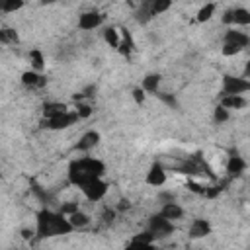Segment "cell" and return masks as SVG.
I'll return each mask as SVG.
<instances>
[{
    "mask_svg": "<svg viewBox=\"0 0 250 250\" xmlns=\"http://www.w3.org/2000/svg\"><path fill=\"white\" fill-rule=\"evenodd\" d=\"M105 172V164L98 158H92V156H84V158H78V160H72L70 166H68V182L72 186H78V188H84L88 182L96 180V178H102Z\"/></svg>",
    "mask_w": 250,
    "mask_h": 250,
    "instance_id": "6da1fadb",
    "label": "cell"
},
{
    "mask_svg": "<svg viewBox=\"0 0 250 250\" xmlns=\"http://www.w3.org/2000/svg\"><path fill=\"white\" fill-rule=\"evenodd\" d=\"M72 230V225L68 223V217H64L61 211L41 209L37 213V236L39 238H51V236H62Z\"/></svg>",
    "mask_w": 250,
    "mask_h": 250,
    "instance_id": "7a4b0ae2",
    "label": "cell"
},
{
    "mask_svg": "<svg viewBox=\"0 0 250 250\" xmlns=\"http://www.w3.org/2000/svg\"><path fill=\"white\" fill-rule=\"evenodd\" d=\"M250 92V80L244 76H223V94L225 96H242Z\"/></svg>",
    "mask_w": 250,
    "mask_h": 250,
    "instance_id": "3957f363",
    "label": "cell"
},
{
    "mask_svg": "<svg viewBox=\"0 0 250 250\" xmlns=\"http://www.w3.org/2000/svg\"><path fill=\"white\" fill-rule=\"evenodd\" d=\"M148 232L154 236V238H166L174 232V223L168 221L166 217H162L160 213L158 215H152L148 219Z\"/></svg>",
    "mask_w": 250,
    "mask_h": 250,
    "instance_id": "277c9868",
    "label": "cell"
},
{
    "mask_svg": "<svg viewBox=\"0 0 250 250\" xmlns=\"http://www.w3.org/2000/svg\"><path fill=\"white\" fill-rule=\"evenodd\" d=\"M80 117L76 115V111H66V113H61V115H55V117H49V119H43L41 125L47 127V129H53V131H59V129H66L70 125H74Z\"/></svg>",
    "mask_w": 250,
    "mask_h": 250,
    "instance_id": "5b68a950",
    "label": "cell"
},
{
    "mask_svg": "<svg viewBox=\"0 0 250 250\" xmlns=\"http://www.w3.org/2000/svg\"><path fill=\"white\" fill-rule=\"evenodd\" d=\"M80 189H82V193H84V197L88 201H100L107 193V184L102 178H96V180L88 182L84 188H80Z\"/></svg>",
    "mask_w": 250,
    "mask_h": 250,
    "instance_id": "8992f818",
    "label": "cell"
},
{
    "mask_svg": "<svg viewBox=\"0 0 250 250\" xmlns=\"http://www.w3.org/2000/svg\"><path fill=\"white\" fill-rule=\"evenodd\" d=\"M223 23H227V25H250V10L230 8L223 16Z\"/></svg>",
    "mask_w": 250,
    "mask_h": 250,
    "instance_id": "52a82bcc",
    "label": "cell"
},
{
    "mask_svg": "<svg viewBox=\"0 0 250 250\" xmlns=\"http://www.w3.org/2000/svg\"><path fill=\"white\" fill-rule=\"evenodd\" d=\"M102 21H104V16H102L100 12H96V10H90V12L80 14V18H78V27L84 29V31H90V29H96Z\"/></svg>",
    "mask_w": 250,
    "mask_h": 250,
    "instance_id": "ba28073f",
    "label": "cell"
},
{
    "mask_svg": "<svg viewBox=\"0 0 250 250\" xmlns=\"http://www.w3.org/2000/svg\"><path fill=\"white\" fill-rule=\"evenodd\" d=\"M21 84L31 90H37L47 84V78L37 70H25V72H21Z\"/></svg>",
    "mask_w": 250,
    "mask_h": 250,
    "instance_id": "9c48e42d",
    "label": "cell"
},
{
    "mask_svg": "<svg viewBox=\"0 0 250 250\" xmlns=\"http://www.w3.org/2000/svg\"><path fill=\"white\" fill-rule=\"evenodd\" d=\"M244 170H246V160L242 156H238L236 152H232L229 156V160H227V174H229V178H238V176H242Z\"/></svg>",
    "mask_w": 250,
    "mask_h": 250,
    "instance_id": "30bf717a",
    "label": "cell"
},
{
    "mask_svg": "<svg viewBox=\"0 0 250 250\" xmlns=\"http://www.w3.org/2000/svg\"><path fill=\"white\" fill-rule=\"evenodd\" d=\"M146 184L148 186H154V188H160L166 184V170L162 168V164H152L146 172Z\"/></svg>",
    "mask_w": 250,
    "mask_h": 250,
    "instance_id": "8fae6325",
    "label": "cell"
},
{
    "mask_svg": "<svg viewBox=\"0 0 250 250\" xmlns=\"http://www.w3.org/2000/svg\"><path fill=\"white\" fill-rule=\"evenodd\" d=\"M207 234H211V225L207 219H195L189 225V238L197 240V238H205Z\"/></svg>",
    "mask_w": 250,
    "mask_h": 250,
    "instance_id": "7c38bea8",
    "label": "cell"
},
{
    "mask_svg": "<svg viewBox=\"0 0 250 250\" xmlns=\"http://www.w3.org/2000/svg\"><path fill=\"white\" fill-rule=\"evenodd\" d=\"M225 43H232V45H238L240 49H244V47L250 45V37H248L244 31H238V29L230 27V29L225 33Z\"/></svg>",
    "mask_w": 250,
    "mask_h": 250,
    "instance_id": "4fadbf2b",
    "label": "cell"
},
{
    "mask_svg": "<svg viewBox=\"0 0 250 250\" xmlns=\"http://www.w3.org/2000/svg\"><path fill=\"white\" fill-rule=\"evenodd\" d=\"M100 143V133L98 131H88V133H84L82 137H80V141L76 143V150H90V148H94L96 145Z\"/></svg>",
    "mask_w": 250,
    "mask_h": 250,
    "instance_id": "5bb4252c",
    "label": "cell"
},
{
    "mask_svg": "<svg viewBox=\"0 0 250 250\" xmlns=\"http://www.w3.org/2000/svg\"><path fill=\"white\" fill-rule=\"evenodd\" d=\"M119 31H121V43H119V49H117V51H119L123 57H129V55H131V51L135 49V43H133L131 31H129V29H125V27H121Z\"/></svg>",
    "mask_w": 250,
    "mask_h": 250,
    "instance_id": "9a60e30c",
    "label": "cell"
},
{
    "mask_svg": "<svg viewBox=\"0 0 250 250\" xmlns=\"http://www.w3.org/2000/svg\"><path fill=\"white\" fill-rule=\"evenodd\" d=\"M160 215L162 217H166L168 221H176V219H182V215H184V209L178 205V203H164L162 205V209H160Z\"/></svg>",
    "mask_w": 250,
    "mask_h": 250,
    "instance_id": "2e32d148",
    "label": "cell"
},
{
    "mask_svg": "<svg viewBox=\"0 0 250 250\" xmlns=\"http://www.w3.org/2000/svg\"><path fill=\"white\" fill-rule=\"evenodd\" d=\"M66 105L61 104V102H47L43 105V119H49V117H55V115H61V113H66Z\"/></svg>",
    "mask_w": 250,
    "mask_h": 250,
    "instance_id": "e0dca14e",
    "label": "cell"
},
{
    "mask_svg": "<svg viewBox=\"0 0 250 250\" xmlns=\"http://www.w3.org/2000/svg\"><path fill=\"white\" fill-rule=\"evenodd\" d=\"M219 105H223L225 109H242L246 105V100L244 96H223Z\"/></svg>",
    "mask_w": 250,
    "mask_h": 250,
    "instance_id": "ac0fdd59",
    "label": "cell"
},
{
    "mask_svg": "<svg viewBox=\"0 0 250 250\" xmlns=\"http://www.w3.org/2000/svg\"><path fill=\"white\" fill-rule=\"evenodd\" d=\"M158 86H160V74H146L141 84V88L150 94H158Z\"/></svg>",
    "mask_w": 250,
    "mask_h": 250,
    "instance_id": "d6986e66",
    "label": "cell"
},
{
    "mask_svg": "<svg viewBox=\"0 0 250 250\" xmlns=\"http://www.w3.org/2000/svg\"><path fill=\"white\" fill-rule=\"evenodd\" d=\"M104 39H105V43H107L109 47L119 49L121 33H119V29H117V27H105V29H104Z\"/></svg>",
    "mask_w": 250,
    "mask_h": 250,
    "instance_id": "ffe728a7",
    "label": "cell"
},
{
    "mask_svg": "<svg viewBox=\"0 0 250 250\" xmlns=\"http://www.w3.org/2000/svg\"><path fill=\"white\" fill-rule=\"evenodd\" d=\"M68 223L72 225V229H84V227L90 225V217L86 213H82V211H76V213H72L68 217Z\"/></svg>",
    "mask_w": 250,
    "mask_h": 250,
    "instance_id": "44dd1931",
    "label": "cell"
},
{
    "mask_svg": "<svg viewBox=\"0 0 250 250\" xmlns=\"http://www.w3.org/2000/svg\"><path fill=\"white\" fill-rule=\"evenodd\" d=\"M29 61H31V70H43V66H45V57H43V53L39 51V49H33L31 53H29Z\"/></svg>",
    "mask_w": 250,
    "mask_h": 250,
    "instance_id": "7402d4cb",
    "label": "cell"
},
{
    "mask_svg": "<svg viewBox=\"0 0 250 250\" xmlns=\"http://www.w3.org/2000/svg\"><path fill=\"white\" fill-rule=\"evenodd\" d=\"M0 41H2L4 45H10V43H18L20 39H18L16 29H12V27H2V29H0Z\"/></svg>",
    "mask_w": 250,
    "mask_h": 250,
    "instance_id": "603a6c76",
    "label": "cell"
},
{
    "mask_svg": "<svg viewBox=\"0 0 250 250\" xmlns=\"http://www.w3.org/2000/svg\"><path fill=\"white\" fill-rule=\"evenodd\" d=\"M148 6H150V16H158V14L166 12L172 4L168 0H154V2H148Z\"/></svg>",
    "mask_w": 250,
    "mask_h": 250,
    "instance_id": "cb8c5ba5",
    "label": "cell"
},
{
    "mask_svg": "<svg viewBox=\"0 0 250 250\" xmlns=\"http://www.w3.org/2000/svg\"><path fill=\"white\" fill-rule=\"evenodd\" d=\"M215 8H217L215 4H203L197 12V21H209L211 16L215 14Z\"/></svg>",
    "mask_w": 250,
    "mask_h": 250,
    "instance_id": "d4e9b609",
    "label": "cell"
},
{
    "mask_svg": "<svg viewBox=\"0 0 250 250\" xmlns=\"http://www.w3.org/2000/svg\"><path fill=\"white\" fill-rule=\"evenodd\" d=\"M125 250H156V248H154L152 242H141V240H135V238H133V240L127 244Z\"/></svg>",
    "mask_w": 250,
    "mask_h": 250,
    "instance_id": "484cf974",
    "label": "cell"
},
{
    "mask_svg": "<svg viewBox=\"0 0 250 250\" xmlns=\"http://www.w3.org/2000/svg\"><path fill=\"white\" fill-rule=\"evenodd\" d=\"M76 115L80 117V119H86V117H90L92 113H94V109H92V105L90 104H82V102H78L76 104Z\"/></svg>",
    "mask_w": 250,
    "mask_h": 250,
    "instance_id": "4316f807",
    "label": "cell"
},
{
    "mask_svg": "<svg viewBox=\"0 0 250 250\" xmlns=\"http://www.w3.org/2000/svg\"><path fill=\"white\" fill-rule=\"evenodd\" d=\"M20 8H23V2H21V0H10V2H4V4L0 6V10H2L4 14L16 12V10H20Z\"/></svg>",
    "mask_w": 250,
    "mask_h": 250,
    "instance_id": "83f0119b",
    "label": "cell"
},
{
    "mask_svg": "<svg viewBox=\"0 0 250 250\" xmlns=\"http://www.w3.org/2000/svg\"><path fill=\"white\" fill-rule=\"evenodd\" d=\"M213 119H215L217 123H225V121H229V109H225L223 105H217L215 111H213Z\"/></svg>",
    "mask_w": 250,
    "mask_h": 250,
    "instance_id": "f1b7e54d",
    "label": "cell"
},
{
    "mask_svg": "<svg viewBox=\"0 0 250 250\" xmlns=\"http://www.w3.org/2000/svg\"><path fill=\"white\" fill-rule=\"evenodd\" d=\"M186 188H188L189 191L197 193V195H205V193H207V186H201V184H197V182H193V180H188Z\"/></svg>",
    "mask_w": 250,
    "mask_h": 250,
    "instance_id": "f546056e",
    "label": "cell"
},
{
    "mask_svg": "<svg viewBox=\"0 0 250 250\" xmlns=\"http://www.w3.org/2000/svg\"><path fill=\"white\" fill-rule=\"evenodd\" d=\"M229 184V180H225V182H221V184H217V186H213V188H207V193H205V197H209V199H213V197H217L223 189H225V186Z\"/></svg>",
    "mask_w": 250,
    "mask_h": 250,
    "instance_id": "4dcf8cb0",
    "label": "cell"
},
{
    "mask_svg": "<svg viewBox=\"0 0 250 250\" xmlns=\"http://www.w3.org/2000/svg\"><path fill=\"white\" fill-rule=\"evenodd\" d=\"M242 49L238 47V45H232V43H225L223 45V49H221V53L225 55V57H232V55H238Z\"/></svg>",
    "mask_w": 250,
    "mask_h": 250,
    "instance_id": "1f68e13d",
    "label": "cell"
},
{
    "mask_svg": "<svg viewBox=\"0 0 250 250\" xmlns=\"http://www.w3.org/2000/svg\"><path fill=\"white\" fill-rule=\"evenodd\" d=\"M76 211H80V209H78V203L68 201V203H62V205H61V213H62L64 217H70V215L76 213Z\"/></svg>",
    "mask_w": 250,
    "mask_h": 250,
    "instance_id": "d6a6232c",
    "label": "cell"
},
{
    "mask_svg": "<svg viewBox=\"0 0 250 250\" xmlns=\"http://www.w3.org/2000/svg\"><path fill=\"white\" fill-rule=\"evenodd\" d=\"M158 98H160L166 105H170V107H178V102H176L174 96H170V94H158Z\"/></svg>",
    "mask_w": 250,
    "mask_h": 250,
    "instance_id": "836d02e7",
    "label": "cell"
},
{
    "mask_svg": "<svg viewBox=\"0 0 250 250\" xmlns=\"http://www.w3.org/2000/svg\"><path fill=\"white\" fill-rule=\"evenodd\" d=\"M131 94H133V100H135L139 105L145 102V90H143V88H133V92H131Z\"/></svg>",
    "mask_w": 250,
    "mask_h": 250,
    "instance_id": "e575fe53",
    "label": "cell"
},
{
    "mask_svg": "<svg viewBox=\"0 0 250 250\" xmlns=\"http://www.w3.org/2000/svg\"><path fill=\"white\" fill-rule=\"evenodd\" d=\"M113 217H115V211H113V209H105V211H104V221H105V223H111Z\"/></svg>",
    "mask_w": 250,
    "mask_h": 250,
    "instance_id": "d590c367",
    "label": "cell"
},
{
    "mask_svg": "<svg viewBox=\"0 0 250 250\" xmlns=\"http://www.w3.org/2000/svg\"><path fill=\"white\" fill-rule=\"evenodd\" d=\"M129 207H131V203H129L127 199H121V201L117 203V207H115V209H117V211H127Z\"/></svg>",
    "mask_w": 250,
    "mask_h": 250,
    "instance_id": "8d00e7d4",
    "label": "cell"
},
{
    "mask_svg": "<svg viewBox=\"0 0 250 250\" xmlns=\"http://www.w3.org/2000/svg\"><path fill=\"white\" fill-rule=\"evenodd\" d=\"M21 236H23L25 240H29V238H33V230H29V229H21Z\"/></svg>",
    "mask_w": 250,
    "mask_h": 250,
    "instance_id": "74e56055",
    "label": "cell"
},
{
    "mask_svg": "<svg viewBox=\"0 0 250 250\" xmlns=\"http://www.w3.org/2000/svg\"><path fill=\"white\" fill-rule=\"evenodd\" d=\"M244 78H250V61L244 64Z\"/></svg>",
    "mask_w": 250,
    "mask_h": 250,
    "instance_id": "f35d334b",
    "label": "cell"
}]
</instances>
